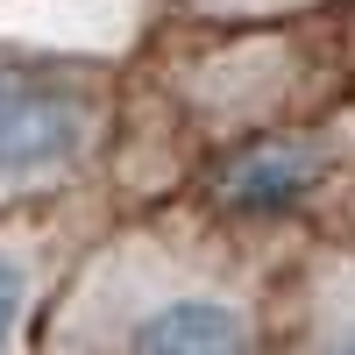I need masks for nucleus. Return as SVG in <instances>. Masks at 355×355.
<instances>
[{
    "instance_id": "f257e3e1",
    "label": "nucleus",
    "mask_w": 355,
    "mask_h": 355,
    "mask_svg": "<svg viewBox=\"0 0 355 355\" xmlns=\"http://www.w3.org/2000/svg\"><path fill=\"white\" fill-rule=\"evenodd\" d=\"M107 135V93L64 57H0V199L64 185Z\"/></svg>"
},
{
    "instance_id": "f03ea898",
    "label": "nucleus",
    "mask_w": 355,
    "mask_h": 355,
    "mask_svg": "<svg viewBox=\"0 0 355 355\" xmlns=\"http://www.w3.org/2000/svg\"><path fill=\"white\" fill-rule=\"evenodd\" d=\"M114 355H256V313L199 277H135L107 299Z\"/></svg>"
},
{
    "instance_id": "7ed1b4c3",
    "label": "nucleus",
    "mask_w": 355,
    "mask_h": 355,
    "mask_svg": "<svg viewBox=\"0 0 355 355\" xmlns=\"http://www.w3.org/2000/svg\"><path fill=\"white\" fill-rule=\"evenodd\" d=\"M320 178H327V150L306 135H277V142H249L234 150L214 178V199L234 206V214H284L299 206Z\"/></svg>"
},
{
    "instance_id": "20e7f679",
    "label": "nucleus",
    "mask_w": 355,
    "mask_h": 355,
    "mask_svg": "<svg viewBox=\"0 0 355 355\" xmlns=\"http://www.w3.org/2000/svg\"><path fill=\"white\" fill-rule=\"evenodd\" d=\"M36 306H43V263H36V249L0 242V355H21L28 348Z\"/></svg>"
},
{
    "instance_id": "39448f33",
    "label": "nucleus",
    "mask_w": 355,
    "mask_h": 355,
    "mask_svg": "<svg viewBox=\"0 0 355 355\" xmlns=\"http://www.w3.org/2000/svg\"><path fill=\"white\" fill-rule=\"evenodd\" d=\"M306 355H355V291L327 306V320H320V334H313Z\"/></svg>"
},
{
    "instance_id": "423d86ee",
    "label": "nucleus",
    "mask_w": 355,
    "mask_h": 355,
    "mask_svg": "<svg viewBox=\"0 0 355 355\" xmlns=\"http://www.w3.org/2000/svg\"><path fill=\"white\" fill-rule=\"evenodd\" d=\"M199 8H227L234 15V8H277V0H199Z\"/></svg>"
}]
</instances>
